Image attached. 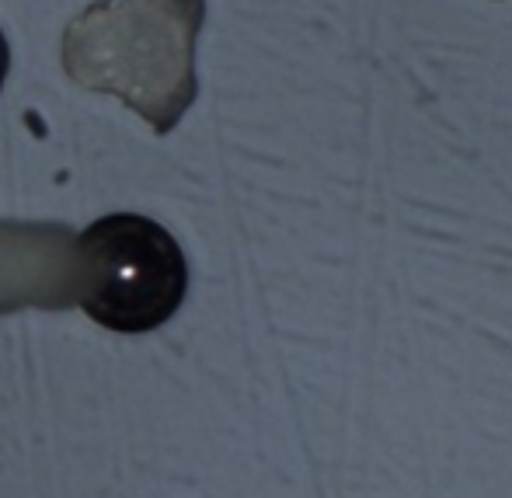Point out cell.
I'll use <instances>...</instances> for the list:
<instances>
[{
  "label": "cell",
  "mask_w": 512,
  "mask_h": 498,
  "mask_svg": "<svg viewBox=\"0 0 512 498\" xmlns=\"http://www.w3.org/2000/svg\"><path fill=\"white\" fill-rule=\"evenodd\" d=\"M206 0L91 4L63 32V70L88 91L122 98L154 133H171L199 95L196 42Z\"/></svg>",
  "instance_id": "1"
},
{
  "label": "cell",
  "mask_w": 512,
  "mask_h": 498,
  "mask_svg": "<svg viewBox=\"0 0 512 498\" xmlns=\"http://www.w3.org/2000/svg\"><path fill=\"white\" fill-rule=\"evenodd\" d=\"M7 70H11V49H7V39H4V32H0V88H4V81H7Z\"/></svg>",
  "instance_id": "4"
},
{
  "label": "cell",
  "mask_w": 512,
  "mask_h": 498,
  "mask_svg": "<svg viewBox=\"0 0 512 498\" xmlns=\"http://www.w3.org/2000/svg\"><path fill=\"white\" fill-rule=\"evenodd\" d=\"M77 272L81 310L115 335L161 328L189 293L182 244L140 213H108L77 234Z\"/></svg>",
  "instance_id": "2"
},
{
  "label": "cell",
  "mask_w": 512,
  "mask_h": 498,
  "mask_svg": "<svg viewBox=\"0 0 512 498\" xmlns=\"http://www.w3.org/2000/svg\"><path fill=\"white\" fill-rule=\"evenodd\" d=\"M77 230L49 220H0V314L77 307Z\"/></svg>",
  "instance_id": "3"
}]
</instances>
